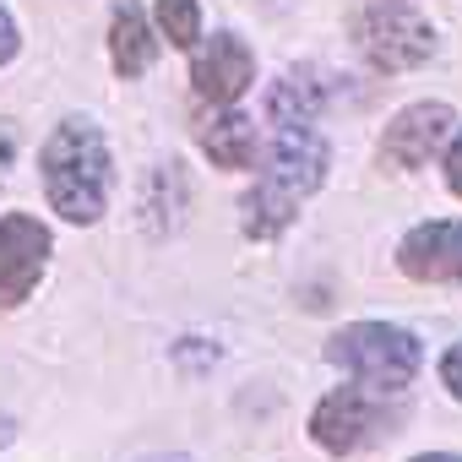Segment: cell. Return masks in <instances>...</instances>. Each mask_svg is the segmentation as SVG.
<instances>
[{
  "instance_id": "11",
  "label": "cell",
  "mask_w": 462,
  "mask_h": 462,
  "mask_svg": "<svg viewBox=\"0 0 462 462\" xmlns=\"http://www.w3.org/2000/svg\"><path fill=\"white\" fill-rule=\"evenodd\" d=\"M196 147L207 152L212 169L251 174L256 158H262V125H256L240 104H223V109H212V115L196 125Z\"/></svg>"
},
{
  "instance_id": "2",
  "label": "cell",
  "mask_w": 462,
  "mask_h": 462,
  "mask_svg": "<svg viewBox=\"0 0 462 462\" xmlns=\"http://www.w3.org/2000/svg\"><path fill=\"white\" fill-rule=\"evenodd\" d=\"M39 185L60 223L93 228L115 201V152L93 115H66L39 142Z\"/></svg>"
},
{
  "instance_id": "17",
  "label": "cell",
  "mask_w": 462,
  "mask_h": 462,
  "mask_svg": "<svg viewBox=\"0 0 462 462\" xmlns=\"http://www.w3.org/2000/svg\"><path fill=\"white\" fill-rule=\"evenodd\" d=\"M12 158H17V136H12V125H0V185H6Z\"/></svg>"
},
{
  "instance_id": "5",
  "label": "cell",
  "mask_w": 462,
  "mask_h": 462,
  "mask_svg": "<svg viewBox=\"0 0 462 462\" xmlns=\"http://www.w3.org/2000/svg\"><path fill=\"white\" fill-rule=\"evenodd\" d=\"M402 424V402L397 392H375V386H359V381H343L332 386L316 408H310V440L327 451V457H359L370 451L375 440H386L392 430Z\"/></svg>"
},
{
  "instance_id": "16",
  "label": "cell",
  "mask_w": 462,
  "mask_h": 462,
  "mask_svg": "<svg viewBox=\"0 0 462 462\" xmlns=\"http://www.w3.org/2000/svg\"><path fill=\"white\" fill-rule=\"evenodd\" d=\"M435 375H440V386H446V397L451 402H462V337L435 359Z\"/></svg>"
},
{
  "instance_id": "8",
  "label": "cell",
  "mask_w": 462,
  "mask_h": 462,
  "mask_svg": "<svg viewBox=\"0 0 462 462\" xmlns=\"http://www.w3.org/2000/svg\"><path fill=\"white\" fill-rule=\"evenodd\" d=\"M251 88H256V50L228 28L201 33V44L190 50V93H196V104L223 109V104H240Z\"/></svg>"
},
{
  "instance_id": "1",
  "label": "cell",
  "mask_w": 462,
  "mask_h": 462,
  "mask_svg": "<svg viewBox=\"0 0 462 462\" xmlns=\"http://www.w3.org/2000/svg\"><path fill=\"white\" fill-rule=\"evenodd\" d=\"M327 174H332V142L321 136V125H273L256 158V180L240 196V235L256 245L289 235L310 196L327 185Z\"/></svg>"
},
{
  "instance_id": "14",
  "label": "cell",
  "mask_w": 462,
  "mask_h": 462,
  "mask_svg": "<svg viewBox=\"0 0 462 462\" xmlns=\"http://www.w3.org/2000/svg\"><path fill=\"white\" fill-rule=\"evenodd\" d=\"M435 163H440V180H446V190L462 201V125L451 131V142L440 147V158H435Z\"/></svg>"
},
{
  "instance_id": "3",
  "label": "cell",
  "mask_w": 462,
  "mask_h": 462,
  "mask_svg": "<svg viewBox=\"0 0 462 462\" xmlns=\"http://www.w3.org/2000/svg\"><path fill=\"white\" fill-rule=\"evenodd\" d=\"M321 354L332 370H343V381L397 392V397L424 375V343H419V332H408L397 321H343Z\"/></svg>"
},
{
  "instance_id": "10",
  "label": "cell",
  "mask_w": 462,
  "mask_h": 462,
  "mask_svg": "<svg viewBox=\"0 0 462 462\" xmlns=\"http://www.w3.org/2000/svg\"><path fill=\"white\" fill-rule=\"evenodd\" d=\"M337 93H343L337 71L305 60V66H289L278 82H267L262 115H267V125H321V115L332 109Z\"/></svg>"
},
{
  "instance_id": "19",
  "label": "cell",
  "mask_w": 462,
  "mask_h": 462,
  "mask_svg": "<svg viewBox=\"0 0 462 462\" xmlns=\"http://www.w3.org/2000/svg\"><path fill=\"white\" fill-rule=\"evenodd\" d=\"M408 462H462V451H419V457H408Z\"/></svg>"
},
{
  "instance_id": "6",
  "label": "cell",
  "mask_w": 462,
  "mask_h": 462,
  "mask_svg": "<svg viewBox=\"0 0 462 462\" xmlns=\"http://www.w3.org/2000/svg\"><path fill=\"white\" fill-rule=\"evenodd\" d=\"M457 125H462V120H457V109H451L446 98H413V104H402V109L381 125L375 158H381L386 169H397V174H419V169H430V163L440 158V147L451 142Z\"/></svg>"
},
{
  "instance_id": "13",
  "label": "cell",
  "mask_w": 462,
  "mask_h": 462,
  "mask_svg": "<svg viewBox=\"0 0 462 462\" xmlns=\"http://www.w3.org/2000/svg\"><path fill=\"white\" fill-rule=\"evenodd\" d=\"M152 28H158V39L169 44V50H180V55H190L196 44H201V33H207V17H201V0H152Z\"/></svg>"
},
{
  "instance_id": "20",
  "label": "cell",
  "mask_w": 462,
  "mask_h": 462,
  "mask_svg": "<svg viewBox=\"0 0 462 462\" xmlns=\"http://www.w3.org/2000/svg\"><path fill=\"white\" fill-rule=\"evenodd\" d=\"M142 462H196V457H185V451H147Z\"/></svg>"
},
{
  "instance_id": "7",
  "label": "cell",
  "mask_w": 462,
  "mask_h": 462,
  "mask_svg": "<svg viewBox=\"0 0 462 462\" xmlns=\"http://www.w3.org/2000/svg\"><path fill=\"white\" fill-rule=\"evenodd\" d=\"M55 256V228L39 212H0V310H23Z\"/></svg>"
},
{
  "instance_id": "15",
  "label": "cell",
  "mask_w": 462,
  "mask_h": 462,
  "mask_svg": "<svg viewBox=\"0 0 462 462\" xmlns=\"http://www.w3.org/2000/svg\"><path fill=\"white\" fill-rule=\"evenodd\" d=\"M17 55H23V23H17V12L6 0H0V71H6Z\"/></svg>"
},
{
  "instance_id": "12",
  "label": "cell",
  "mask_w": 462,
  "mask_h": 462,
  "mask_svg": "<svg viewBox=\"0 0 462 462\" xmlns=\"http://www.w3.org/2000/svg\"><path fill=\"white\" fill-rule=\"evenodd\" d=\"M163 55V39L147 17L142 0H115V12H109V66L120 82H136L158 66Z\"/></svg>"
},
{
  "instance_id": "9",
  "label": "cell",
  "mask_w": 462,
  "mask_h": 462,
  "mask_svg": "<svg viewBox=\"0 0 462 462\" xmlns=\"http://www.w3.org/2000/svg\"><path fill=\"white\" fill-rule=\"evenodd\" d=\"M397 273L424 289H462V217H424L392 251Z\"/></svg>"
},
{
  "instance_id": "18",
  "label": "cell",
  "mask_w": 462,
  "mask_h": 462,
  "mask_svg": "<svg viewBox=\"0 0 462 462\" xmlns=\"http://www.w3.org/2000/svg\"><path fill=\"white\" fill-rule=\"evenodd\" d=\"M12 440H17V419H12V413H0V451H6Z\"/></svg>"
},
{
  "instance_id": "4",
  "label": "cell",
  "mask_w": 462,
  "mask_h": 462,
  "mask_svg": "<svg viewBox=\"0 0 462 462\" xmlns=\"http://www.w3.org/2000/svg\"><path fill=\"white\" fill-rule=\"evenodd\" d=\"M348 28H354V50H359V60H365L375 77L419 71V66L440 50L435 23L413 6V0H365Z\"/></svg>"
}]
</instances>
